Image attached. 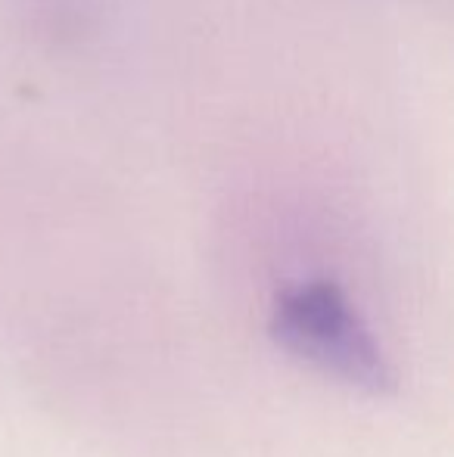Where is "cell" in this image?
<instances>
[{"label":"cell","instance_id":"obj_1","mask_svg":"<svg viewBox=\"0 0 454 457\" xmlns=\"http://www.w3.org/2000/svg\"><path fill=\"white\" fill-rule=\"evenodd\" d=\"M268 330L280 349L355 389L370 395L395 392L386 355L336 283L309 280L280 293Z\"/></svg>","mask_w":454,"mask_h":457}]
</instances>
